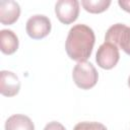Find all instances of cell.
I'll list each match as a JSON object with an SVG mask.
<instances>
[{
    "mask_svg": "<svg viewBox=\"0 0 130 130\" xmlns=\"http://www.w3.org/2000/svg\"><path fill=\"white\" fill-rule=\"evenodd\" d=\"M5 130H35V125L29 117L15 114L6 120Z\"/></svg>",
    "mask_w": 130,
    "mask_h": 130,
    "instance_id": "10",
    "label": "cell"
},
{
    "mask_svg": "<svg viewBox=\"0 0 130 130\" xmlns=\"http://www.w3.org/2000/svg\"><path fill=\"white\" fill-rule=\"evenodd\" d=\"M120 59L119 48L112 43L105 42L102 44L95 54V61L98 65L106 70L114 68Z\"/></svg>",
    "mask_w": 130,
    "mask_h": 130,
    "instance_id": "5",
    "label": "cell"
},
{
    "mask_svg": "<svg viewBox=\"0 0 130 130\" xmlns=\"http://www.w3.org/2000/svg\"><path fill=\"white\" fill-rule=\"evenodd\" d=\"M73 130H108V128L100 122H79Z\"/></svg>",
    "mask_w": 130,
    "mask_h": 130,
    "instance_id": "12",
    "label": "cell"
},
{
    "mask_svg": "<svg viewBox=\"0 0 130 130\" xmlns=\"http://www.w3.org/2000/svg\"><path fill=\"white\" fill-rule=\"evenodd\" d=\"M74 83L81 89H89L93 87L99 79V74L95 67L87 61L78 62L72 71Z\"/></svg>",
    "mask_w": 130,
    "mask_h": 130,
    "instance_id": "2",
    "label": "cell"
},
{
    "mask_svg": "<svg viewBox=\"0 0 130 130\" xmlns=\"http://www.w3.org/2000/svg\"><path fill=\"white\" fill-rule=\"evenodd\" d=\"M52 28L51 20L43 14H36L30 16L25 25L26 34L34 40H41L46 38Z\"/></svg>",
    "mask_w": 130,
    "mask_h": 130,
    "instance_id": "4",
    "label": "cell"
},
{
    "mask_svg": "<svg viewBox=\"0 0 130 130\" xmlns=\"http://www.w3.org/2000/svg\"><path fill=\"white\" fill-rule=\"evenodd\" d=\"M20 15V6L13 0L0 1V22L4 25H10L16 22Z\"/></svg>",
    "mask_w": 130,
    "mask_h": 130,
    "instance_id": "8",
    "label": "cell"
},
{
    "mask_svg": "<svg viewBox=\"0 0 130 130\" xmlns=\"http://www.w3.org/2000/svg\"><path fill=\"white\" fill-rule=\"evenodd\" d=\"M118 4L123 10L130 13V0H119Z\"/></svg>",
    "mask_w": 130,
    "mask_h": 130,
    "instance_id": "14",
    "label": "cell"
},
{
    "mask_svg": "<svg viewBox=\"0 0 130 130\" xmlns=\"http://www.w3.org/2000/svg\"><path fill=\"white\" fill-rule=\"evenodd\" d=\"M44 130H66L65 127L60 123V122H57V121H52V122H49Z\"/></svg>",
    "mask_w": 130,
    "mask_h": 130,
    "instance_id": "13",
    "label": "cell"
},
{
    "mask_svg": "<svg viewBox=\"0 0 130 130\" xmlns=\"http://www.w3.org/2000/svg\"><path fill=\"white\" fill-rule=\"evenodd\" d=\"M57 18L64 24L74 22L79 14V2L77 0H59L55 5Z\"/></svg>",
    "mask_w": 130,
    "mask_h": 130,
    "instance_id": "6",
    "label": "cell"
},
{
    "mask_svg": "<svg viewBox=\"0 0 130 130\" xmlns=\"http://www.w3.org/2000/svg\"><path fill=\"white\" fill-rule=\"evenodd\" d=\"M19 41L15 32L11 29L0 30V49L5 55H12L18 49Z\"/></svg>",
    "mask_w": 130,
    "mask_h": 130,
    "instance_id": "9",
    "label": "cell"
},
{
    "mask_svg": "<svg viewBox=\"0 0 130 130\" xmlns=\"http://www.w3.org/2000/svg\"><path fill=\"white\" fill-rule=\"evenodd\" d=\"M20 81L18 76L7 70H2L0 72V92L4 96H14L19 92Z\"/></svg>",
    "mask_w": 130,
    "mask_h": 130,
    "instance_id": "7",
    "label": "cell"
},
{
    "mask_svg": "<svg viewBox=\"0 0 130 130\" xmlns=\"http://www.w3.org/2000/svg\"><path fill=\"white\" fill-rule=\"evenodd\" d=\"M128 86L130 87V76H129V78H128Z\"/></svg>",
    "mask_w": 130,
    "mask_h": 130,
    "instance_id": "15",
    "label": "cell"
},
{
    "mask_svg": "<svg viewBox=\"0 0 130 130\" xmlns=\"http://www.w3.org/2000/svg\"><path fill=\"white\" fill-rule=\"evenodd\" d=\"M105 42L114 44L130 56V26L124 23L113 24L106 31Z\"/></svg>",
    "mask_w": 130,
    "mask_h": 130,
    "instance_id": "3",
    "label": "cell"
},
{
    "mask_svg": "<svg viewBox=\"0 0 130 130\" xmlns=\"http://www.w3.org/2000/svg\"><path fill=\"white\" fill-rule=\"evenodd\" d=\"M94 42L95 36L92 28L82 23L75 24L69 29L65 50L70 59L77 63L84 62L90 57Z\"/></svg>",
    "mask_w": 130,
    "mask_h": 130,
    "instance_id": "1",
    "label": "cell"
},
{
    "mask_svg": "<svg viewBox=\"0 0 130 130\" xmlns=\"http://www.w3.org/2000/svg\"><path fill=\"white\" fill-rule=\"evenodd\" d=\"M82 7L89 13H102L111 5L110 0H82Z\"/></svg>",
    "mask_w": 130,
    "mask_h": 130,
    "instance_id": "11",
    "label": "cell"
}]
</instances>
